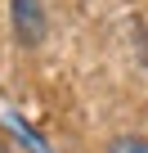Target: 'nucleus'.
I'll return each instance as SVG.
<instances>
[{
  "label": "nucleus",
  "mask_w": 148,
  "mask_h": 153,
  "mask_svg": "<svg viewBox=\"0 0 148 153\" xmlns=\"http://www.w3.org/2000/svg\"><path fill=\"white\" fill-rule=\"evenodd\" d=\"M108 153H148V140H139V135H117V140L108 144Z\"/></svg>",
  "instance_id": "f03ea898"
},
{
  "label": "nucleus",
  "mask_w": 148,
  "mask_h": 153,
  "mask_svg": "<svg viewBox=\"0 0 148 153\" xmlns=\"http://www.w3.org/2000/svg\"><path fill=\"white\" fill-rule=\"evenodd\" d=\"M14 27H18V36L32 45V41H40V32H45V14H40V0H14Z\"/></svg>",
  "instance_id": "f257e3e1"
}]
</instances>
